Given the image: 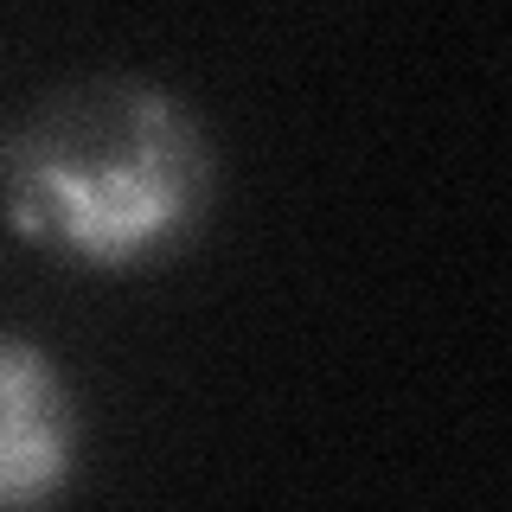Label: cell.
Here are the masks:
<instances>
[{
  "instance_id": "7a4b0ae2",
  "label": "cell",
  "mask_w": 512,
  "mask_h": 512,
  "mask_svg": "<svg viewBox=\"0 0 512 512\" xmlns=\"http://www.w3.org/2000/svg\"><path fill=\"white\" fill-rule=\"evenodd\" d=\"M84 455V416L64 365L39 340L0 333V506L58 500Z\"/></svg>"
},
{
  "instance_id": "6da1fadb",
  "label": "cell",
  "mask_w": 512,
  "mask_h": 512,
  "mask_svg": "<svg viewBox=\"0 0 512 512\" xmlns=\"http://www.w3.org/2000/svg\"><path fill=\"white\" fill-rule=\"evenodd\" d=\"M7 218L90 276L173 263L218 205V148L186 96L148 77H84L45 96L7 148Z\"/></svg>"
}]
</instances>
